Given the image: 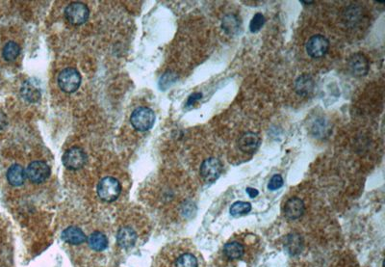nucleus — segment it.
<instances>
[{"instance_id":"f257e3e1","label":"nucleus","mask_w":385,"mask_h":267,"mask_svg":"<svg viewBox=\"0 0 385 267\" xmlns=\"http://www.w3.org/2000/svg\"><path fill=\"white\" fill-rule=\"evenodd\" d=\"M261 248L258 237L253 233H241L232 237L221 249L218 258L219 267L250 265L257 258Z\"/></svg>"},{"instance_id":"f03ea898","label":"nucleus","mask_w":385,"mask_h":267,"mask_svg":"<svg viewBox=\"0 0 385 267\" xmlns=\"http://www.w3.org/2000/svg\"><path fill=\"white\" fill-rule=\"evenodd\" d=\"M151 267H206L201 252L189 239L173 241L157 254Z\"/></svg>"},{"instance_id":"7ed1b4c3","label":"nucleus","mask_w":385,"mask_h":267,"mask_svg":"<svg viewBox=\"0 0 385 267\" xmlns=\"http://www.w3.org/2000/svg\"><path fill=\"white\" fill-rule=\"evenodd\" d=\"M121 191L122 186L120 181L113 177H106L102 179L96 186L98 197L108 203L117 200L121 194Z\"/></svg>"},{"instance_id":"20e7f679","label":"nucleus","mask_w":385,"mask_h":267,"mask_svg":"<svg viewBox=\"0 0 385 267\" xmlns=\"http://www.w3.org/2000/svg\"><path fill=\"white\" fill-rule=\"evenodd\" d=\"M155 114L148 107H139L135 109L130 117V123L139 131H147L153 126Z\"/></svg>"},{"instance_id":"39448f33","label":"nucleus","mask_w":385,"mask_h":267,"mask_svg":"<svg viewBox=\"0 0 385 267\" xmlns=\"http://www.w3.org/2000/svg\"><path fill=\"white\" fill-rule=\"evenodd\" d=\"M81 84V76L75 69L67 68L63 70L58 77V85L65 93H74Z\"/></svg>"},{"instance_id":"423d86ee","label":"nucleus","mask_w":385,"mask_h":267,"mask_svg":"<svg viewBox=\"0 0 385 267\" xmlns=\"http://www.w3.org/2000/svg\"><path fill=\"white\" fill-rule=\"evenodd\" d=\"M62 161L64 166L67 169L79 170L86 164V153L78 147H72L63 154Z\"/></svg>"},{"instance_id":"0eeeda50","label":"nucleus","mask_w":385,"mask_h":267,"mask_svg":"<svg viewBox=\"0 0 385 267\" xmlns=\"http://www.w3.org/2000/svg\"><path fill=\"white\" fill-rule=\"evenodd\" d=\"M65 15L67 20L74 25H81L85 23L89 16L90 10L88 6L81 2L70 3L65 10Z\"/></svg>"},{"instance_id":"6e6552de","label":"nucleus","mask_w":385,"mask_h":267,"mask_svg":"<svg viewBox=\"0 0 385 267\" xmlns=\"http://www.w3.org/2000/svg\"><path fill=\"white\" fill-rule=\"evenodd\" d=\"M222 172V163L216 157H209L205 159L201 165L200 174L203 181L206 182H214L217 181Z\"/></svg>"},{"instance_id":"1a4fd4ad","label":"nucleus","mask_w":385,"mask_h":267,"mask_svg":"<svg viewBox=\"0 0 385 267\" xmlns=\"http://www.w3.org/2000/svg\"><path fill=\"white\" fill-rule=\"evenodd\" d=\"M50 167L45 161H33L25 170L26 178L33 183H42L47 181L50 176Z\"/></svg>"},{"instance_id":"9d476101","label":"nucleus","mask_w":385,"mask_h":267,"mask_svg":"<svg viewBox=\"0 0 385 267\" xmlns=\"http://www.w3.org/2000/svg\"><path fill=\"white\" fill-rule=\"evenodd\" d=\"M306 51L310 57H324L329 48V41L323 35H314L308 40L306 43Z\"/></svg>"},{"instance_id":"9b49d317","label":"nucleus","mask_w":385,"mask_h":267,"mask_svg":"<svg viewBox=\"0 0 385 267\" xmlns=\"http://www.w3.org/2000/svg\"><path fill=\"white\" fill-rule=\"evenodd\" d=\"M348 69L355 77H364L369 72V61L364 54L355 53L348 60Z\"/></svg>"},{"instance_id":"f8f14e48","label":"nucleus","mask_w":385,"mask_h":267,"mask_svg":"<svg viewBox=\"0 0 385 267\" xmlns=\"http://www.w3.org/2000/svg\"><path fill=\"white\" fill-rule=\"evenodd\" d=\"M260 142H261V139L258 134H254V132H246L239 138L238 147L243 153L252 154L255 153L257 149L259 148Z\"/></svg>"},{"instance_id":"ddd939ff","label":"nucleus","mask_w":385,"mask_h":267,"mask_svg":"<svg viewBox=\"0 0 385 267\" xmlns=\"http://www.w3.org/2000/svg\"><path fill=\"white\" fill-rule=\"evenodd\" d=\"M305 210L303 201L297 197L290 198L284 207V214L290 220H296L299 218Z\"/></svg>"},{"instance_id":"4468645a","label":"nucleus","mask_w":385,"mask_h":267,"mask_svg":"<svg viewBox=\"0 0 385 267\" xmlns=\"http://www.w3.org/2000/svg\"><path fill=\"white\" fill-rule=\"evenodd\" d=\"M63 240L70 245H80L85 243L87 240L84 231L77 227H68L62 232Z\"/></svg>"},{"instance_id":"2eb2a0df","label":"nucleus","mask_w":385,"mask_h":267,"mask_svg":"<svg viewBox=\"0 0 385 267\" xmlns=\"http://www.w3.org/2000/svg\"><path fill=\"white\" fill-rule=\"evenodd\" d=\"M26 174L23 167L19 164H14L7 171V181L13 186H20L25 181Z\"/></svg>"},{"instance_id":"dca6fc26","label":"nucleus","mask_w":385,"mask_h":267,"mask_svg":"<svg viewBox=\"0 0 385 267\" xmlns=\"http://www.w3.org/2000/svg\"><path fill=\"white\" fill-rule=\"evenodd\" d=\"M315 87V82L309 75H302L295 82V90L299 95H310Z\"/></svg>"},{"instance_id":"f3484780","label":"nucleus","mask_w":385,"mask_h":267,"mask_svg":"<svg viewBox=\"0 0 385 267\" xmlns=\"http://www.w3.org/2000/svg\"><path fill=\"white\" fill-rule=\"evenodd\" d=\"M20 94L22 97L29 103H36L41 98V91L36 84H34L32 81H25L20 89Z\"/></svg>"},{"instance_id":"a211bd4d","label":"nucleus","mask_w":385,"mask_h":267,"mask_svg":"<svg viewBox=\"0 0 385 267\" xmlns=\"http://www.w3.org/2000/svg\"><path fill=\"white\" fill-rule=\"evenodd\" d=\"M221 27L227 35H236L241 29L240 19L234 15H226L221 21Z\"/></svg>"},{"instance_id":"6ab92c4d","label":"nucleus","mask_w":385,"mask_h":267,"mask_svg":"<svg viewBox=\"0 0 385 267\" xmlns=\"http://www.w3.org/2000/svg\"><path fill=\"white\" fill-rule=\"evenodd\" d=\"M108 241L105 236L100 231L93 232L89 238V246L96 252H101L105 250Z\"/></svg>"},{"instance_id":"aec40b11","label":"nucleus","mask_w":385,"mask_h":267,"mask_svg":"<svg viewBox=\"0 0 385 267\" xmlns=\"http://www.w3.org/2000/svg\"><path fill=\"white\" fill-rule=\"evenodd\" d=\"M118 239H119L120 244H122V246L129 247V246L134 245L137 237L133 229L130 228H124V229H120Z\"/></svg>"},{"instance_id":"412c9836","label":"nucleus","mask_w":385,"mask_h":267,"mask_svg":"<svg viewBox=\"0 0 385 267\" xmlns=\"http://www.w3.org/2000/svg\"><path fill=\"white\" fill-rule=\"evenodd\" d=\"M250 210H251V205H250V203L239 201V202H235L231 206L229 212H230L232 216L237 217V216L248 214L249 212H250Z\"/></svg>"},{"instance_id":"4be33fe9","label":"nucleus","mask_w":385,"mask_h":267,"mask_svg":"<svg viewBox=\"0 0 385 267\" xmlns=\"http://www.w3.org/2000/svg\"><path fill=\"white\" fill-rule=\"evenodd\" d=\"M19 52H20V48L19 45L16 44L15 42H9L3 48L2 55L6 61H13L19 56Z\"/></svg>"},{"instance_id":"5701e85b","label":"nucleus","mask_w":385,"mask_h":267,"mask_svg":"<svg viewBox=\"0 0 385 267\" xmlns=\"http://www.w3.org/2000/svg\"><path fill=\"white\" fill-rule=\"evenodd\" d=\"M264 23H265V17L261 13L255 14L252 19L250 20V32L251 33H257L260 29L262 28Z\"/></svg>"},{"instance_id":"b1692460","label":"nucleus","mask_w":385,"mask_h":267,"mask_svg":"<svg viewBox=\"0 0 385 267\" xmlns=\"http://www.w3.org/2000/svg\"><path fill=\"white\" fill-rule=\"evenodd\" d=\"M283 186V179L280 175H275L273 178L270 180L269 184H268V189L269 190L275 191L279 189L280 187Z\"/></svg>"},{"instance_id":"393cba45","label":"nucleus","mask_w":385,"mask_h":267,"mask_svg":"<svg viewBox=\"0 0 385 267\" xmlns=\"http://www.w3.org/2000/svg\"><path fill=\"white\" fill-rule=\"evenodd\" d=\"M202 95L201 94V93H195V94H192L190 97H189V99H188V103H187V105L188 106H190V105H192V104H195L197 101H199V99H201L202 98Z\"/></svg>"},{"instance_id":"a878e982","label":"nucleus","mask_w":385,"mask_h":267,"mask_svg":"<svg viewBox=\"0 0 385 267\" xmlns=\"http://www.w3.org/2000/svg\"><path fill=\"white\" fill-rule=\"evenodd\" d=\"M7 124V119H6V116L3 114L2 112H0V130H2Z\"/></svg>"},{"instance_id":"bb28decb","label":"nucleus","mask_w":385,"mask_h":267,"mask_svg":"<svg viewBox=\"0 0 385 267\" xmlns=\"http://www.w3.org/2000/svg\"><path fill=\"white\" fill-rule=\"evenodd\" d=\"M246 191H247V193H248V195L250 196V198H255L259 194L258 190H256L254 188H250V187H248Z\"/></svg>"},{"instance_id":"cd10ccee","label":"nucleus","mask_w":385,"mask_h":267,"mask_svg":"<svg viewBox=\"0 0 385 267\" xmlns=\"http://www.w3.org/2000/svg\"><path fill=\"white\" fill-rule=\"evenodd\" d=\"M300 3H302V4H312V3H314V2H313V1H303V0H301Z\"/></svg>"}]
</instances>
